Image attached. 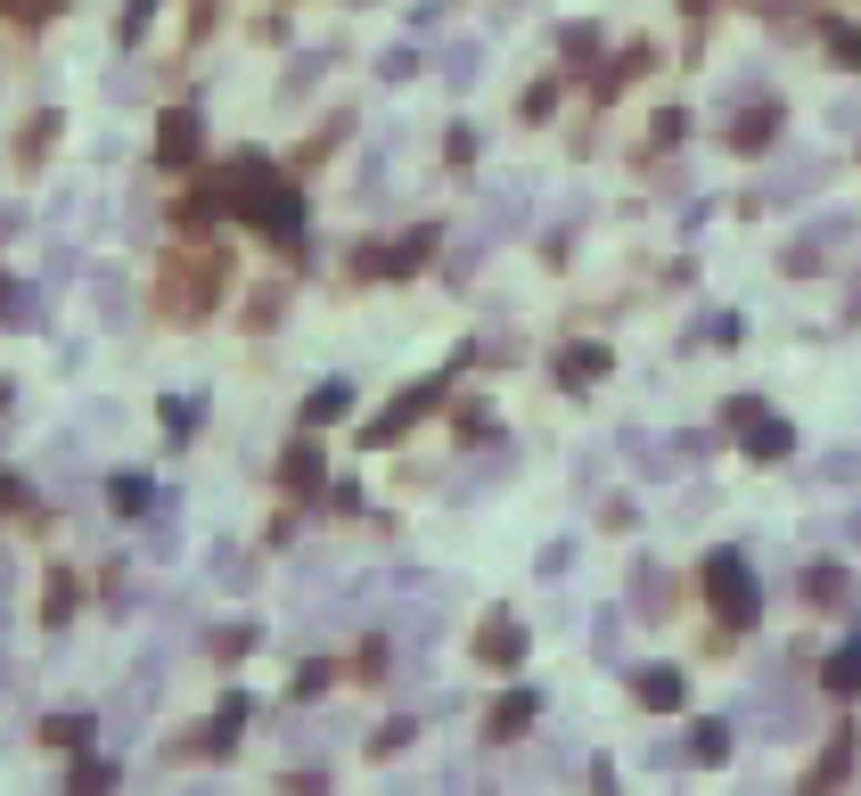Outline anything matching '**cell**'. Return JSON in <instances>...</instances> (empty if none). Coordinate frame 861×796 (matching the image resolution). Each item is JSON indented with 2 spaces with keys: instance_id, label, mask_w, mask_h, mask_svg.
<instances>
[{
  "instance_id": "1",
  "label": "cell",
  "mask_w": 861,
  "mask_h": 796,
  "mask_svg": "<svg viewBox=\"0 0 861 796\" xmlns=\"http://www.w3.org/2000/svg\"><path fill=\"white\" fill-rule=\"evenodd\" d=\"M706 592H713V607H722L730 624H754V607H763V592H754V575H747L739 551H713L706 558Z\"/></svg>"
},
{
  "instance_id": "2",
  "label": "cell",
  "mask_w": 861,
  "mask_h": 796,
  "mask_svg": "<svg viewBox=\"0 0 861 796\" xmlns=\"http://www.w3.org/2000/svg\"><path fill=\"white\" fill-rule=\"evenodd\" d=\"M197 157V115H164V132H156V164H189Z\"/></svg>"
},
{
  "instance_id": "3",
  "label": "cell",
  "mask_w": 861,
  "mask_h": 796,
  "mask_svg": "<svg viewBox=\"0 0 861 796\" xmlns=\"http://www.w3.org/2000/svg\"><path fill=\"white\" fill-rule=\"evenodd\" d=\"M476 657H485V665H517V657H525V633H517L509 616H493L485 641H476Z\"/></svg>"
},
{
  "instance_id": "4",
  "label": "cell",
  "mask_w": 861,
  "mask_h": 796,
  "mask_svg": "<svg viewBox=\"0 0 861 796\" xmlns=\"http://www.w3.org/2000/svg\"><path fill=\"white\" fill-rule=\"evenodd\" d=\"M534 715H541V698H534V689H509V698L493 706V739H517V730L534 723Z\"/></svg>"
},
{
  "instance_id": "5",
  "label": "cell",
  "mask_w": 861,
  "mask_h": 796,
  "mask_svg": "<svg viewBox=\"0 0 861 796\" xmlns=\"http://www.w3.org/2000/svg\"><path fill=\"white\" fill-rule=\"evenodd\" d=\"M812 181H821V157H788L771 173V198H812Z\"/></svg>"
},
{
  "instance_id": "6",
  "label": "cell",
  "mask_w": 861,
  "mask_h": 796,
  "mask_svg": "<svg viewBox=\"0 0 861 796\" xmlns=\"http://www.w3.org/2000/svg\"><path fill=\"white\" fill-rule=\"evenodd\" d=\"M747 452H754V460H788L796 435L780 427V419H747Z\"/></svg>"
},
{
  "instance_id": "7",
  "label": "cell",
  "mask_w": 861,
  "mask_h": 796,
  "mask_svg": "<svg viewBox=\"0 0 861 796\" xmlns=\"http://www.w3.org/2000/svg\"><path fill=\"white\" fill-rule=\"evenodd\" d=\"M821 682L837 689V698H853V689H861V633H853V641L829 657V674H821Z\"/></svg>"
},
{
  "instance_id": "8",
  "label": "cell",
  "mask_w": 861,
  "mask_h": 796,
  "mask_svg": "<svg viewBox=\"0 0 861 796\" xmlns=\"http://www.w3.org/2000/svg\"><path fill=\"white\" fill-rule=\"evenodd\" d=\"M345 411H353V386H345V379H328V386L304 403V419H312V427H328V419H345Z\"/></svg>"
},
{
  "instance_id": "9",
  "label": "cell",
  "mask_w": 861,
  "mask_h": 796,
  "mask_svg": "<svg viewBox=\"0 0 861 796\" xmlns=\"http://www.w3.org/2000/svg\"><path fill=\"white\" fill-rule=\"evenodd\" d=\"M418 411H435V386H411V394H403V403H394L386 419H377V435H403V427H411V419H418Z\"/></svg>"
},
{
  "instance_id": "10",
  "label": "cell",
  "mask_w": 861,
  "mask_h": 796,
  "mask_svg": "<svg viewBox=\"0 0 861 796\" xmlns=\"http://www.w3.org/2000/svg\"><path fill=\"white\" fill-rule=\"evenodd\" d=\"M558 379H566V386H583V379H607V353H599V345H575V353L558 362Z\"/></svg>"
},
{
  "instance_id": "11",
  "label": "cell",
  "mask_w": 861,
  "mask_h": 796,
  "mask_svg": "<svg viewBox=\"0 0 861 796\" xmlns=\"http://www.w3.org/2000/svg\"><path fill=\"white\" fill-rule=\"evenodd\" d=\"M287 485H296V493H312V485H321V452H312V444H296V452H287Z\"/></svg>"
},
{
  "instance_id": "12",
  "label": "cell",
  "mask_w": 861,
  "mask_h": 796,
  "mask_svg": "<svg viewBox=\"0 0 861 796\" xmlns=\"http://www.w3.org/2000/svg\"><path fill=\"white\" fill-rule=\"evenodd\" d=\"M640 698H648V706H681V674H673V665H657V674H640Z\"/></svg>"
},
{
  "instance_id": "13",
  "label": "cell",
  "mask_w": 861,
  "mask_h": 796,
  "mask_svg": "<svg viewBox=\"0 0 861 796\" xmlns=\"http://www.w3.org/2000/svg\"><path fill=\"white\" fill-rule=\"evenodd\" d=\"M771 123H780V115H771V108H754L739 132H730V149H771Z\"/></svg>"
},
{
  "instance_id": "14",
  "label": "cell",
  "mask_w": 861,
  "mask_h": 796,
  "mask_svg": "<svg viewBox=\"0 0 861 796\" xmlns=\"http://www.w3.org/2000/svg\"><path fill=\"white\" fill-rule=\"evenodd\" d=\"M0 312H9L17 329H33L41 321V296H33V288H0Z\"/></svg>"
},
{
  "instance_id": "15",
  "label": "cell",
  "mask_w": 861,
  "mask_h": 796,
  "mask_svg": "<svg viewBox=\"0 0 861 796\" xmlns=\"http://www.w3.org/2000/svg\"><path fill=\"white\" fill-rule=\"evenodd\" d=\"M591 641H599V657H607V665L624 657V648H616V641H624V616H616V607H599V616H591Z\"/></svg>"
},
{
  "instance_id": "16",
  "label": "cell",
  "mask_w": 861,
  "mask_h": 796,
  "mask_svg": "<svg viewBox=\"0 0 861 796\" xmlns=\"http://www.w3.org/2000/svg\"><path fill=\"white\" fill-rule=\"evenodd\" d=\"M246 715H255L246 698H222V715H214V747H230V739H239V730H246Z\"/></svg>"
},
{
  "instance_id": "17",
  "label": "cell",
  "mask_w": 861,
  "mask_h": 796,
  "mask_svg": "<svg viewBox=\"0 0 861 796\" xmlns=\"http://www.w3.org/2000/svg\"><path fill=\"white\" fill-rule=\"evenodd\" d=\"M476 67H485V50H476V41H452L444 74H452V82H476Z\"/></svg>"
},
{
  "instance_id": "18",
  "label": "cell",
  "mask_w": 861,
  "mask_h": 796,
  "mask_svg": "<svg viewBox=\"0 0 861 796\" xmlns=\"http://www.w3.org/2000/svg\"><path fill=\"white\" fill-rule=\"evenodd\" d=\"M41 616H50V624H67V616H74V575H50V599H41Z\"/></svg>"
},
{
  "instance_id": "19",
  "label": "cell",
  "mask_w": 861,
  "mask_h": 796,
  "mask_svg": "<svg viewBox=\"0 0 861 796\" xmlns=\"http://www.w3.org/2000/svg\"><path fill=\"white\" fill-rule=\"evenodd\" d=\"M108 501H115L123 517H132V510H149V485H140V476H115V485H108Z\"/></svg>"
},
{
  "instance_id": "20",
  "label": "cell",
  "mask_w": 861,
  "mask_h": 796,
  "mask_svg": "<svg viewBox=\"0 0 861 796\" xmlns=\"http://www.w3.org/2000/svg\"><path fill=\"white\" fill-rule=\"evenodd\" d=\"M255 648V624H230V633H214V657H246Z\"/></svg>"
},
{
  "instance_id": "21",
  "label": "cell",
  "mask_w": 861,
  "mask_h": 796,
  "mask_svg": "<svg viewBox=\"0 0 861 796\" xmlns=\"http://www.w3.org/2000/svg\"><path fill=\"white\" fill-rule=\"evenodd\" d=\"M804 592H812V599H845V575H837V567H812Z\"/></svg>"
},
{
  "instance_id": "22",
  "label": "cell",
  "mask_w": 861,
  "mask_h": 796,
  "mask_svg": "<svg viewBox=\"0 0 861 796\" xmlns=\"http://www.w3.org/2000/svg\"><path fill=\"white\" fill-rule=\"evenodd\" d=\"M74 788H115V764H99V756H82V764H74Z\"/></svg>"
},
{
  "instance_id": "23",
  "label": "cell",
  "mask_w": 861,
  "mask_h": 796,
  "mask_svg": "<svg viewBox=\"0 0 861 796\" xmlns=\"http://www.w3.org/2000/svg\"><path fill=\"white\" fill-rule=\"evenodd\" d=\"M108 730H115V739H132V730H140V706L115 698V706H108Z\"/></svg>"
},
{
  "instance_id": "24",
  "label": "cell",
  "mask_w": 861,
  "mask_h": 796,
  "mask_svg": "<svg viewBox=\"0 0 861 796\" xmlns=\"http://www.w3.org/2000/svg\"><path fill=\"white\" fill-rule=\"evenodd\" d=\"M821 476H829V485H845V476H861V452H837V460H821Z\"/></svg>"
},
{
  "instance_id": "25",
  "label": "cell",
  "mask_w": 861,
  "mask_h": 796,
  "mask_svg": "<svg viewBox=\"0 0 861 796\" xmlns=\"http://www.w3.org/2000/svg\"><path fill=\"white\" fill-rule=\"evenodd\" d=\"M17 501H26V485H17V476H0V510H17Z\"/></svg>"
}]
</instances>
